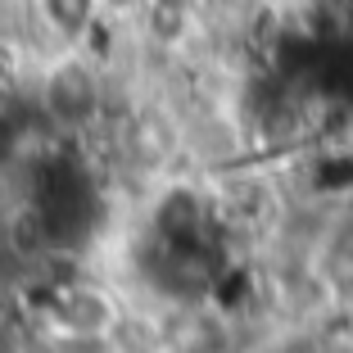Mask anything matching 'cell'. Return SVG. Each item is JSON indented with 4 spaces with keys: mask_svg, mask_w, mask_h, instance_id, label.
<instances>
[{
    "mask_svg": "<svg viewBox=\"0 0 353 353\" xmlns=\"http://www.w3.org/2000/svg\"><path fill=\"white\" fill-rule=\"evenodd\" d=\"M10 245H14V254H28V259L50 250L54 227H50V218H46V208H23V213H14L10 218Z\"/></svg>",
    "mask_w": 353,
    "mask_h": 353,
    "instance_id": "obj_3",
    "label": "cell"
},
{
    "mask_svg": "<svg viewBox=\"0 0 353 353\" xmlns=\"http://www.w3.org/2000/svg\"><path fill=\"white\" fill-rule=\"evenodd\" d=\"M0 154H5V132H0Z\"/></svg>",
    "mask_w": 353,
    "mask_h": 353,
    "instance_id": "obj_8",
    "label": "cell"
},
{
    "mask_svg": "<svg viewBox=\"0 0 353 353\" xmlns=\"http://www.w3.org/2000/svg\"><path fill=\"white\" fill-rule=\"evenodd\" d=\"M186 28V0H154L150 5V32L159 41H176Z\"/></svg>",
    "mask_w": 353,
    "mask_h": 353,
    "instance_id": "obj_4",
    "label": "cell"
},
{
    "mask_svg": "<svg viewBox=\"0 0 353 353\" xmlns=\"http://www.w3.org/2000/svg\"><path fill=\"white\" fill-rule=\"evenodd\" d=\"M59 322L73 335H95V331H104V326L114 322V308L95 290H68L59 299Z\"/></svg>",
    "mask_w": 353,
    "mask_h": 353,
    "instance_id": "obj_2",
    "label": "cell"
},
{
    "mask_svg": "<svg viewBox=\"0 0 353 353\" xmlns=\"http://www.w3.org/2000/svg\"><path fill=\"white\" fill-rule=\"evenodd\" d=\"M104 5H114V10H132V5H141V0H104Z\"/></svg>",
    "mask_w": 353,
    "mask_h": 353,
    "instance_id": "obj_7",
    "label": "cell"
},
{
    "mask_svg": "<svg viewBox=\"0 0 353 353\" xmlns=\"http://www.w3.org/2000/svg\"><path fill=\"white\" fill-rule=\"evenodd\" d=\"M46 10L63 32H77L86 23V14H91V0H46Z\"/></svg>",
    "mask_w": 353,
    "mask_h": 353,
    "instance_id": "obj_5",
    "label": "cell"
},
{
    "mask_svg": "<svg viewBox=\"0 0 353 353\" xmlns=\"http://www.w3.org/2000/svg\"><path fill=\"white\" fill-rule=\"evenodd\" d=\"M100 104V86H95V73L86 63L68 59L54 63L50 77H46V109H50L59 123H86Z\"/></svg>",
    "mask_w": 353,
    "mask_h": 353,
    "instance_id": "obj_1",
    "label": "cell"
},
{
    "mask_svg": "<svg viewBox=\"0 0 353 353\" xmlns=\"http://www.w3.org/2000/svg\"><path fill=\"white\" fill-rule=\"evenodd\" d=\"M168 227L181 231V236H190V231L199 227V213H195V199L190 195H176L172 204H168Z\"/></svg>",
    "mask_w": 353,
    "mask_h": 353,
    "instance_id": "obj_6",
    "label": "cell"
}]
</instances>
